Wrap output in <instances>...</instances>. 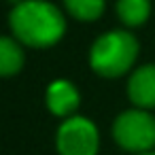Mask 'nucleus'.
I'll use <instances>...</instances> for the list:
<instances>
[{
    "label": "nucleus",
    "instance_id": "1",
    "mask_svg": "<svg viewBox=\"0 0 155 155\" xmlns=\"http://www.w3.org/2000/svg\"><path fill=\"white\" fill-rule=\"evenodd\" d=\"M9 24L15 38L30 47H51L62 38L66 30L62 11L45 0L15 2L9 15Z\"/></svg>",
    "mask_w": 155,
    "mask_h": 155
},
{
    "label": "nucleus",
    "instance_id": "2",
    "mask_svg": "<svg viewBox=\"0 0 155 155\" xmlns=\"http://www.w3.org/2000/svg\"><path fill=\"white\" fill-rule=\"evenodd\" d=\"M138 55V41L125 30L102 34L89 53L91 68L102 77H119L127 72Z\"/></svg>",
    "mask_w": 155,
    "mask_h": 155
},
{
    "label": "nucleus",
    "instance_id": "3",
    "mask_svg": "<svg viewBox=\"0 0 155 155\" xmlns=\"http://www.w3.org/2000/svg\"><path fill=\"white\" fill-rule=\"evenodd\" d=\"M115 142L132 153L153 151L155 147V117L144 108H132L121 113L113 125Z\"/></svg>",
    "mask_w": 155,
    "mask_h": 155
},
{
    "label": "nucleus",
    "instance_id": "4",
    "mask_svg": "<svg viewBox=\"0 0 155 155\" xmlns=\"http://www.w3.org/2000/svg\"><path fill=\"white\" fill-rule=\"evenodd\" d=\"M98 142V130L85 117H70L58 130L60 155H96Z\"/></svg>",
    "mask_w": 155,
    "mask_h": 155
},
{
    "label": "nucleus",
    "instance_id": "5",
    "mask_svg": "<svg viewBox=\"0 0 155 155\" xmlns=\"http://www.w3.org/2000/svg\"><path fill=\"white\" fill-rule=\"evenodd\" d=\"M127 96L138 108H153L155 106V66L147 64L134 70L127 83Z\"/></svg>",
    "mask_w": 155,
    "mask_h": 155
},
{
    "label": "nucleus",
    "instance_id": "6",
    "mask_svg": "<svg viewBox=\"0 0 155 155\" xmlns=\"http://www.w3.org/2000/svg\"><path fill=\"white\" fill-rule=\"evenodd\" d=\"M47 106L58 117H68L79 106V91L70 81H53L47 89Z\"/></svg>",
    "mask_w": 155,
    "mask_h": 155
},
{
    "label": "nucleus",
    "instance_id": "7",
    "mask_svg": "<svg viewBox=\"0 0 155 155\" xmlns=\"http://www.w3.org/2000/svg\"><path fill=\"white\" fill-rule=\"evenodd\" d=\"M24 66V51L15 38L0 36V74L11 77Z\"/></svg>",
    "mask_w": 155,
    "mask_h": 155
},
{
    "label": "nucleus",
    "instance_id": "8",
    "mask_svg": "<svg viewBox=\"0 0 155 155\" xmlns=\"http://www.w3.org/2000/svg\"><path fill=\"white\" fill-rule=\"evenodd\" d=\"M117 13L125 26H140L151 13L149 0H117Z\"/></svg>",
    "mask_w": 155,
    "mask_h": 155
},
{
    "label": "nucleus",
    "instance_id": "9",
    "mask_svg": "<svg viewBox=\"0 0 155 155\" xmlns=\"http://www.w3.org/2000/svg\"><path fill=\"white\" fill-rule=\"evenodd\" d=\"M64 5L79 21H94L104 11V0H64Z\"/></svg>",
    "mask_w": 155,
    "mask_h": 155
},
{
    "label": "nucleus",
    "instance_id": "10",
    "mask_svg": "<svg viewBox=\"0 0 155 155\" xmlns=\"http://www.w3.org/2000/svg\"><path fill=\"white\" fill-rule=\"evenodd\" d=\"M134 155H155V151H142V153H134Z\"/></svg>",
    "mask_w": 155,
    "mask_h": 155
}]
</instances>
